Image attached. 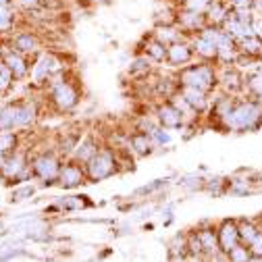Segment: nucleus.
<instances>
[{"mask_svg": "<svg viewBox=\"0 0 262 262\" xmlns=\"http://www.w3.org/2000/svg\"><path fill=\"white\" fill-rule=\"evenodd\" d=\"M15 144H17V138L13 134H0V154L13 150Z\"/></svg>", "mask_w": 262, "mask_h": 262, "instance_id": "7c9ffc66", "label": "nucleus"}, {"mask_svg": "<svg viewBox=\"0 0 262 262\" xmlns=\"http://www.w3.org/2000/svg\"><path fill=\"white\" fill-rule=\"evenodd\" d=\"M15 23V13L11 9H0V31H9Z\"/></svg>", "mask_w": 262, "mask_h": 262, "instance_id": "c756f323", "label": "nucleus"}, {"mask_svg": "<svg viewBox=\"0 0 262 262\" xmlns=\"http://www.w3.org/2000/svg\"><path fill=\"white\" fill-rule=\"evenodd\" d=\"M3 171H5V175H7V177H19V175H21V171H27V165H25L23 156L15 154V156H11V158H7V160H5Z\"/></svg>", "mask_w": 262, "mask_h": 262, "instance_id": "5701e85b", "label": "nucleus"}, {"mask_svg": "<svg viewBox=\"0 0 262 262\" xmlns=\"http://www.w3.org/2000/svg\"><path fill=\"white\" fill-rule=\"evenodd\" d=\"M198 237L202 242L204 252H210V254L219 252L221 246H219V235L214 233V229H202V231H198Z\"/></svg>", "mask_w": 262, "mask_h": 262, "instance_id": "b1692460", "label": "nucleus"}, {"mask_svg": "<svg viewBox=\"0 0 262 262\" xmlns=\"http://www.w3.org/2000/svg\"><path fill=\"white\" fill-rule=\"evenodd\" d=\"M250 248V252H252V256H262V231L256 235V239L248 246Z\"/></svg>", "mask_w": 262, "mask_h": 262, "instance_id": "72a5a7b5", "label": "nucleus"}, {"mask_svg": "<svg viewBox=\"0 0 262 262\" xmlns=\"http://www.w3.org/2000/svg\"><path fill=\"white\" fill-rule=\"evenodd\" d=\"M17 119V104H9L0 108V129H13Z\"/></svg>", "mask_w": 262, "mask_h": 262, "instance_id": "393cba45", "label": "nucleus"}, {"mask_svg": "<svg viewBox=\"0 0 262 262\" xmlns=\"http://www.w3.org/2000/svg\"><path fill=\"white\" fill-rule=\"evenodd\" d=\"M129 146H131V150H134L138 156H146V154H150L152 152V140H150V136L148 134H144V131H138V134H134L129 138Z\"/></svg>", "mask_w": 262, "mask_h": 262, "instance_id": "6ab92c4d", "label": "nucleus"}, {"mask_svg": "<svg viewBox=\"0 0 262 262\" xmlns=\"http://www.w3.org/2000/svg\"><path fill=\"white\" fill-rule=\"evenodd\" d=\"M216 235H219V246H221V250L227 254L231 248H235L237 244H242L239 242V227H237V221H223L221 223V227H219V231H216Z\"/></svg>", "mask_w": 262, "mask_h": 262, "instance_id": "1a4fd4ad", "label": "nucleus"}, {"mask_svg": "<svg viewBox=\"0 0 262 262\" xmlns=\"http://www.w3.org/2000/svg\"><path fill=\"white\" fill-rule=\"evenodd\" d=\"M250 262H262V256H252Z\"/></svg>", "mask_w": 262, "mask_h": 262, "instance_id": "4c0bfd02", "label": "nucleus"}, {"mask_svg": "<svg viewBox=\"0 0 262 262\" xmlns=\"http://www.w3.org/2000/svg\"><path fill=\"white\" fill-rule=\"evenodd\" d=\"M31 193H34V187H31V185L21 187V189H15L13 191V200H25V198H29Z\"/></svg>", "mask_w": 262, "mask_h": 262, "instance_id": "f704fd0d", "label": "nucleus"}, {"mask_svg": "<svg viewBox=\"0 0 262 262\" xmlns=\"http://www.w3.org/2000/svg\"><path fill=\"white\" fill-rule=\"evenodd\" d=\"M38 48H40V40L31 31H21L13 40V50L17 52H36Z\"/></svg>", "mask_w": 262, "mask_h": 262, "instance_id": "a211bd4d", "label": "nucleus"}, {"mask_svg": "<svg viewBox=\"0 0 262 262\" xmlns=\"http://www.w3.org/2000/svg\"><path fill=\"white\" fill-rule=\"evenodd\" d=\"M227 5L231 7V11H252L254 0H227Z\"/></svg>", "mask_w": 262, "mask_h": 262, "instance_id": "473e14b6", "label": "nucleus"}, {"mask_svg": "<svg viewBox=\"0 0 262 262\" xmlns=\"http://www.w3.org/2000/svg\"><path fill=\"white\" fill-rule=\"evenodd\" d=\"M98 150H100V146L96 144V140L92 136L83 138L77 148H75V162H81V165H88V162L98 154Z\"/></svg>", "mask_w": 262, "mask_h": 262, "instance_id": "f3484780", "label": "nucleus"}, {"mask_svg": "<svg viewBox=\"0 0 262 262\" xmlns=\"http://www.w3.org/2000/svg\"><path fill=\"white\" fill-rule=\"evenodd\" d=\"M225 129L235 131V134H244V131H256L262 127V104L248 98V100H237L233 108L229 111L223 121Z\"/></svg>", "mask_w": 262, "mask_h": 262, "instance_id": "f257e3e1", "label": "nucleus"}, {"mask_svg": "<svg viewBox=\"0 0 262 262\" xmlns=\"http://www.w3.org/2000/svg\"><path fill=\"white\" fill-rule=\"evenodd\" d=\"M175 25L183 31V34H200V31L208 25V21H206V15H202V13H191V11H177V21H175Z\"/></svg>", "mask_w": 262, "mask_h": 262, "instance_id": "0eeeda50", "label": "nucleus"}, {"mask_svg": "<svg viewBox=\"0 0 262 262\" xmlns=\"http://www.w3.org/2000/svg\"><path fill=\"white\" fill-rule=\"evenodd\" d=\"M150 60H156V62H162V60H167V46L158 42L154 36L148 38V44H146V54Z\"/></svg>", "mask_w": 262, "mask_h": 262, "instance_id": "4be33fe9", "label": "nucleus"}, {"mask_svg": "<svg viewBox=\"0 0 262 262\" xmlns=\"http://www.w3.org/2000/svg\"><path fill=\"white\" fill-rule=\"evenodd\" d=\"M152 67V60L148 56H138L134 62L129 64V73L131 75H140V73H148Z\"/></svg>", "mask_w": 262, "mask_h": 262, "instance_id": "c85d7f7f", "label": "nucleus"}, {"mask_svg": "<svg viewBox=\"0 0 262 262\" xmlns=\"http://www.w3.org/2000/svg\"><path fill=\"white\" fill-rule=\"evenodd\" d=\"M83 177H85V171L79 167V162H67L64 167H60L58 181L64 189H73L83 183Z\"/></svg>", "mask_w": 262, "mask_h": 262, "instance_id": "9d476101", "label": "nucleus"}, {"mask_svg": "<svg viewBox=\"0 0 262 262\" xmlns=\"http://www.w3.org/2000/svg\"><path fill=\"white\" fill-rule=\"evenodd\" d=\"M119 171V160L117 154L111 148H100L98 154L85 165V175L92 181H102Z\"/></svg>", "mask_w": 262, "mask_h": 262, "instance_id": "7ed1b4c3", "label": "nucleus"}, {"mask_svg": "<svg viewBox=\"0 0 262 262\" xmlns=\"http://www.w3.org/2000/svg\"><path fill=\"white\" fill-rule=\"evenodd\" d=\"M5 160H7V158H5L3 154H0V171H3V167H5Z\"/></svg>", "mask_w": 262, "mask_h": 262, "instance_id": "58836bf2", "label": "nucleus"}, {"mask_svg": "<svg viewBox=\"0 0 262 262\" xmlns=\"http://www.w3.org/2000/svg\"><path fill=\"white\" fill-rule=\"evenodd\" d=\"M156 121H158L160 127H165V129H169V131L181 129V127L185 125L183 115H181L171 102H165V104H160V106L156 108Z\"/></svg>", "mask_w": 262, "mask_h": 262, "instance_id": "6e6552de", "label": "nucleus"}, {"mask_svg": "<svg viewBox=\"0 0 262 262\" xmlns=\"http://www.w3.org/2000/svg\"><path fill=\"white\" fill-rule=\"evenodd\" d=\"M223 31H225V34L231 36L235 42H239V40H244V38L254 36V27H252V25H248V23H242L239 19H235V17H233V13H229L227 21L223 23Z\"/></svg>", "mask_w": 262, "mask_h": 262, "instance_id": "ddd939ff", "label": "nucleus"}, {"mask_svg": "<svg viewBox=\"0 0 262 262\" xmlns=\"http://www.w3.org/2000/svg\"><path fill=\"white\" fill-rule=\"evenodd\" d=\"M193 58V48L189 42L181 40L177 44L167 46V62H171L173 67H181V64H187Z\"/></svg>", "mask_w": 262, "mask_h": 262, "instance_id": "9b49d317", "label": "nucleus"}, {"mask_svg": "<svg viewBox=\"0 0 262 262\" xmlns=\"http://www.w3.org/2000/svg\"><path fill=\"white\" fill-rule=\"evenodd\" d=\"M5 64L11 69V73H13L15 77H23V75L27 73V64H25L23 56H21L17 50H11V52L5 54Z\"/></svg>", "mask_w": 262, "mask_h": 262, "instance_id": "aec40b11", "label": "nucleus"}, {"mask_svg": "<svg viewBox=\"0 0 262 262\" xmlns=\"http://www.w3.org/2000/svg\"><path fill=\"white\" fill-rule=\"evenodd\" d=\"M179 92L181 96L187 100V104L195 111V113H204L208 106H210V100H208V94L202 92V90H195V88H185V85H179Z\"/></svg>", "mask_w": 262, "mask_h": 262, "instance_id": "4468645a", "label": "nucleus"}, {"mask_svg": "<svg viewBox=\"0 0 262 262\" xmlns=\"http://www.w3.org/2000/svg\"><path fill=\"white\" fill-rule=\"evenodd\" d=\"M158 42H162L165 46H171V44H177L183 40V31L177 27V25H156L154 34H152Z\"/></svg>", "mask_w": 262, "mask_h": 262, "instance_id": "dca6fc26", "label": "nucleus"}, {"mask_svg": "<svg viewBox=\"0 0 262 262\" xmlns=\"http://www.w3.org/2000/svg\"><path fill=\"white\" fill-rule=\"evenodd\" d=\"M229 13H231V7L227 5V0H212V5L206 11V21H208V25L223 27Z\"/></svg>", "mask_w": 262, "mask_h": 262, "instance_id": "2eb2a0df", "label": "nucleus"}, {"mask_svg": "<svg viewBox=\"0 0 262 262\" xmlns=\"http://www.w3.org/2000/svg\"><path fill=\"white\" fill-rule=\"evenodd\" d=\"M227 258H229V262H250L252 252H250V248H248V246L237 244L235 248H231V250L227 252Z\"/></svg>", "mask_w": 262, "mask_h": 262, "instance_id": "a878e982", "label": "nucleus"}, {"mask_svg": "<svg viewBox=\"0 0 262 262\" xmlns=\"http://www.w3.org/2000/svg\"><path fill=\"white\" fill-rule=\"evenodd\" d=\"M148 136H150L154 146H167V144H171V131L165 129V127H160V125H156Z\"/></svg>", "mask_w": 262, "mask_h": 262, "instance_id": "cd10ccee", "label": "nucleus"}, {"mask_svg": "<svg viewBox=\"0 0 262 262\" xmlns=\"http://www.w3.org/2000/svg\"><path fill=\"white\" fill-rule=\"evenodd\" d=\"M181 11H191V13H202L206 15L208 7L212 5V0H181Z\"/></svg>", "mask_w": 262, "mask_h": 262, "instance_id": "bb28decb", "label": "nucleus"}, {"mask_svg": "<svg viewBox=\"0 0 262 262\" xmlns=\"http://www.w3.org/2000/svg\"><path fill=\"white\" fill-rule=\"evenodd\" d=\"M31 169H34V173L44 183H54L58 179V175H60V165H58V160L52 154H42V156L34 158Z\"/></svg>", "mask_w": 262, "mask_h": 262, "instance_id": "39448f33", "label": "nucleus"}, {"mask_svg": "<svg viewBox=\"0 0 262 262\" xmlns=\"http://www.w3.org/2000/svg\"><path fill=\"white\" fill-rule=\"evenodd\" d=\"M165 185V179H156V183H152V185H144V187H140L138 189V193H152L154 189H158V187H162Z\"/></svg>", "mask_w": 262, "mask_h": 262, "instance_id": "c9c22d12", "label": "nucleus"}, {"mask_svg": "<svg viewBox=\"0 0 262 262\" xmlns=\"http://www.w3.org/2000/svg\"><path fill=\"white\" fill-rule=\"evenodd\" d=\"M191 48H193V54H198L202 60H206V62H210V60H216V54H219V48H216V44L212 42V40H208V38H204V36H200V34H195V36H191Z\"/></svg>", "mask_w": 262, "mask_h": 262, "instance_id": "f8f14e48", "label": "nucleus"}, {"mask_svg": "<svg viewBox=\"0 0 262 262\" xmlns=\"http://www.w3.org/2000/svg\"><path fill=\"white\" fill-rule=\"evenodd\" d=\"M17 3H19L23 9H29V11H31V9H38V7L42 5V0H17Z\"/></svg>", "mask_w": 262, "mask_h": 262, "instance_id": "e433bc0d", "label": "nucleus"}, {"mask_svg": "<svg viewBox=\"0 0 262 262\" xmlns=\"http://www.w3.org/2000/svg\"><path fill=\"white\" fill-rule=\"evenodd\" d=\"M11 79H13L11 69L7 67L5 62H0V92H5V90L11 85Z\"/></svg>", "mask_w": 262, "mask_h": 262, "instance_id": "2f4dec72", "label": "nucleus"}, {"mask_svg": "<svg viewBox=\"0 0 262 262\" xmlns=\"http://www.w3.org/2000/svg\"><path fill=\"white\" fill-rule=\"evenodd\" d=\"M237 227H239V242L244 246H250L256 239V235L260 233V227L254 221H246V219L237 221Z\"/></svg>", "mask_w": 262, "mask_h": 262, "instance_id": "412c9836", "label": "nucleus"}, {"mask_svg": "<svg viewBox=\"0 0 262 262\" xmlns=\"http://www.w3.org/2000/svg\"><path fill=\"white\" fill-rule=\"evenodd\" d=\"M179 85L185 88H195L202 92H212L219 85V73L210 62H198V64H189L179 73Z\"/></svg>", "mask_w": 262, "mask_h": 262, "instance_id": "f03ea898", "label": "nucleus"}, {"mask_svg": "<svg viewBox=\"0 0 262 262\" xmlns=\"http://www.w3.org/2000/svg\"><path fill=\"white\" fill-rule=\"evenodd\" d=\"M50 96H52V102L56 104L58 111H71V108L79 102V92H77V88H75L71 81L62 79L60 75L52 79Z\"/></svg>", "mask_w": 262, "mask_h": 262, "instance_id": "20e7f679", "label": "nucleus"}, {"mask_svg": "<svg viewBox=\"0 0 262 262\" xmlns=\"http://www.w3.org/2000/svg\"><path fill=\"white\" fill-rule=\"evenodd\" d=\"M58 71H60V62L52 54H40L36 64L31 67V79H34V83L40 85V83L52 79V75Z\"/></svg>", "mask_w": 262, "mask_h": 262, "instance_id": "423d86ee", "label": "nucleus"}]
</instances>
